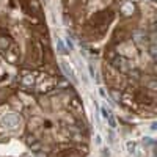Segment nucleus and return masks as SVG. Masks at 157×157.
<instances>
[{
  "mask_svg": "<svg viewBox=\"0 0 157 157\" xmlns=\"http://www.w3.org/2000/svg\"><path fill=\"white\" fill-rule=\"evenodd\" d=\"M115 50H116V54L120 55V57L127 58V60L134 58V57L137 55V49H135V46L132 44V41H129V39L118 43L116 47H115Z\"/></svg>",
  "mask_w": 157,
  "mask_h": 157,
  "instance_id": "f257e3e1",
  "label": "nucleus"
},
{
  "mask_svg": "<svg viewBox=\"0 0 157 157\" xmlns=\"http://www.w3.org/2000/svg\"><path fill=\"white\" fill-rule=\"evenodd\" d=\"M19 83H21V86L24 90H29V88H32L36 83V75L32 71H22L21 78H19Z\"/></svg>",
  "mask_w": 157,
  "mask_h": 157,
  "instance_id": "f03ea898",
  "label": "nucleus"
},
{
  "mask_svg": "<svg viewBox=\"0 0 157 157\" xmlns=\"http://www.w3.org/2000/svg\"><path fill=\"white\" fill-rule=\"evenodd\" d=\"M134 11H135V5H134L132 2H126V3L121 6V13H123V16H126V17L132 16Z\"/></svg>",
  "mask_w": 157,
  "mask_h": 157,
  "instance_id": "7ed1b4c3",
  "label": "nucleus"
},
{
  "mask_svg": "<svg viewBox=\"0 0 157 157\" xmlns=\"http://www.w3.org/2000/svg\"><path fill=\"white\" fill-rule=\"evenodd\" d=\"M13 43H11V39H10V36H6V35H0V50L2 52H5L10 46H11Z\"/></svg>",
  "mask_w": 157,
  "mask_h": 157,
  "instance_id": "20e7f679",
  "label": "nucleus"
},
{
  "mask_svg": "<svg viewBox=\"0 0 157 157\" xmlns=\"http://www.w3.org/2000/svg\"><path fill=\"white\" fill-rule=\"evenodd\" d=\"M6 77H8V74L5 72V69H3L2 66H0V82H2V80H5Z\"/></svg>",
  "mask_w": 157,
  "mask_h": 157,
  "instance_id": "39448f33",
  "label": "nucleus"
}]
</instances>
